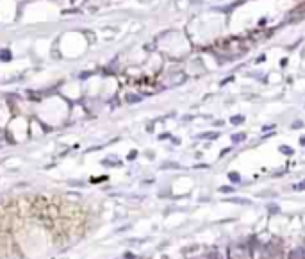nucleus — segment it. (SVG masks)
<instances>
[{
	"label": "nucleus",
	"instance_id": "nucleus-1",
	"mask_svg": "<svg viewBox=\"0 0 305 259\" xmlns=\"http://www.w3.org/2000/svg\"><path fill=\"white\" fill-rule=\"evenodd\" d=\"M100 164H104V166H109V168H120L121 166V161L118 159L116 156H111V157H105V159H102L100 161Z\"/></svg>",
	"mask_w": 305,
	"mask_h": 259
},
{
	"label": "nucleus",
	"instance_id": "nucleus-2",
	"mask_svg": "<svg viewBox=\"0 0 305 259\" xmlns=\"http://www.w3.org/2000/svg\"><path fill=\"white\" fill-rule=\"evenodd\" d=\"M130 229H132V223H123V225H120V227H116L114 231H112V234L118 236V234H121V232H127V231H130Z\"/></svg>",
	"mask_w": 305,
	"mask_h": 259
},
{
	"label": "nucleus",
	"instance_id": "nucleus-3",
	"mask_svg": "<svg viewBox=\"0 0 305 259\" xmlns=\"http://www.w3.org/2000/svg\"><path fill=\"white\" fill-rule=\"evenodd\" d=\"M120 259H139V256L136 254V252H134V250H130V248H127V250H125V252H123V254L120 256Z\"/></svg>",
	"mask_w": 305,
	"mask_h": 259
},
{
	"label": "nucleus",
	"instance_id": "nucleus-4",
	"mask_svg": "<svg viewBox=\"0 0 305 259\" xmlns=\"http://www.w3.org/2000/svg\"><path fill=\"white\" fill-rule=\"evenodd\" d=\"M105 181H109V175H96V177L89 179V184H98V182H105Z\"/></svg>",
	"mask_w": 305,
	"mask_h": 259
},
{
	"label": "nucleus",
	"instance_id": "nucleus-5",
	"mask_svg": "<svg viewBox=\"0 0 305 259\" xmlns=\"http://www.w3.org/2000/svg\"><path fill=\"white\" fill-rule=\"evenodd\" d=\"M141 100H143V97H139V95H127V98H125L127 104H137Z\"/></svg>",
	"mask_w": 305,
	"mask_h": 259
},
{
	"label": "nucleus",
	"instance_id": "nucleus-6",
	"mask_svg": "<svg viewBox=\"0 0 305 259\" xmlns=\"http://www.w3.org/2000/svg\"><path fill=\"white\" fill-rule=\"evenodd\" d=\"M68 186H71V188H86V182L73 179V181H68Z\"/></svg>",
	"mask_w": 305,
	"mask_h": 259
},
{
	"label": "nucleus",
	"instance_id": "nucleus-7",
	"mask_svg": "<svg viewBox=\"0 0 305 259\" xmlns=\"http://www.w3.org/2000/svg\"><path fill=\"white\" fill-rule=\"evenodd\" d=\"M136 157H137V152H136V150H132V152H130V154L127 156V161H134V159H136Z\"/></svg>",
	"mask_w": 305,
	"mask_h": 259
},
{
	"label": "nucleus",
	"instance_id": "nucleus-8",
	"mask_svg": "<svg viewBox=\"0 0 305 259\" xmlns=\"http://www.w3.org/2000/svg\"><path fill=\"white\" fill-rule=\"evenodd\" d=\"M230 179H232V181H239V175H237V174H230Z\"/></svg>",
	"mask_w": 305,
	"mask_h": 259
},
{
	"label": "nucleus",
	"instance_id": "nucleus-9",
	"mask_svg": "<svg viewBox=\"0 0 305 259\" xmlns=\"http://www.w3.org/2000/svg\"><path fill=\"white\" fill-rule=\"evenodd\" d=\"M63 259H68V257H63Z\"/></svg>",
	"mask_w": 305,
	"mask_h": 259
}]
</instances>
